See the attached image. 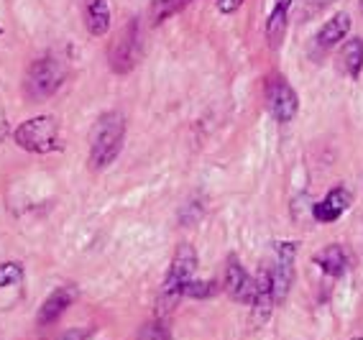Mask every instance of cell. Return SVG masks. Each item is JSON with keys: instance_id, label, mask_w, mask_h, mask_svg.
Returning <instances> with one entry per match:
<instances>
[{"instance_id": "obj_1", "label": "cell", "mask_w": 363, "mask_h": 340, "mask_svg": "<svg viewBox=\"0 0 363 340\" xmlns=\"http://www.w3.org/2000/svg\"><path fill=\"white\" fill-rule=\"evenodd\" d=\"M125 138L123 113L108 110L103 113L90 133V169H105L118 159Z\"/></svg>"}, {"instance_id": "obj_2", "label": "cell", "mask_w": 363, "mask_h": 340, "mask_svg": "<svg viewBox=\"0 0 363 340\" xmlns=\"http://www.w3.org/2000/svg\"><path fill=\"white\" fill-rule=\"evenodd\" d=\"M197 271V254L189 243H182L177 246L174 259H172V266L167 271V279L162 284V292H159V312H169V310L177 307V302L184 297V287L195 279Z\"/></svg>"}, {"instance_id": "obj_3", "label": "cell", "mask_w": 363, "mask_h": 340, "mask_svg": "<svg viewBox=\"0 0 363 340\" xmlns=\"http://www.w3.org/2000/svg\"><path fill=\"white\" fill-rule=\"evenodd\" d=\"M67 79V64L57 57H41L26 69L23 77V95L31 103L49 100Z\"/></svg>"}, {"instance_id": "obj_4", "label": "cell", "mask_w": 363, "mask_h": 340, "mask_svg": "<svg viewBox=\"0 0 363 340\" xmlns=\"http://www.w3.org/2000/svg\"><path fill=\"white\" fill-rule=\"evenodd\" d=\"M13 141L31 154H49L59 149V120L54 115L28 118L13 131Z\"/></svg>"}, {"instance_id": "obj_5", "label": "cell", "mask_w": 363, "mask_h": 340, "mask_svg": "<svg viewBox=\"0 0 363 340\" xmlns=\"http://www.w3.org/2000/svg\"><path fill=\"white\" fill-rule=\"evenodd\" d=\"M141 60V23L138 18H130L118 39L111 44V52H108V62H111V69L116 74H128L133 67Z\"/></svg>"}, {"instance_id": "obj_6", "label": "cell", "mask_w": 363, "mask_h": 340, "mask_svg": "<svg viewBox=\"0 0 363 340\" xmlns=\"http://www.w3.org/2000/svg\"><path fill=\"white\" fill-rule=\"evenodd\" d=\"M266 108L274 115V120H279V123H289L297 115L299 110L297 92H294V87L281 74H274L266 82Z\"/></svg>"}, {"instance_id": "obj_7", "label": "cell", "mask_w": 363, "mask_h": 340, "mask_svg": "<svg viewBox=\"0 0 363 340\" xmlns=\"http://www.w3.org/2000/svg\"><path fill=\"white\" fill-rule=\"evenodd\" d=\"M294 261H297V243L281 241L277 243V261L272 268V281H274V300L277 305L286 300L289 289L294 281Z\"/></svg>"}, {"instance_id": "obj_8", "label": "cell", "mask_w": 363, "mask_h": 340, "mask_svg": "<svg viewBox=\"0 0 363 340\" xmlns=\"http://www.w3.org/2000/svg\"><path fill=\"white\" fill-rule=\"evenodd\" d=\"M277 300H274V281H272V268H261L256 274V289H253L251 300V327L261 330L269 322Z\"/></svg>"}, {"instance_id": "obj_9", "label": "cell", "mask_w": 363, "mask_h": 340, "mask_svg": "<svg viewBox=\"0 0 363 340\" xmlns=\"http://www.w3.org/2000/svg\"><path fill=\"white\" fill-rule=\"evenodd\" d=\"M223 289L228 292V297H230V300H238V302H246V305H251L253 289H256V279H251V276H248V271L243 268V264H240L235 256H230V259H228Z\"/></svg>"}, {"instance_id": "obj_10", "label": "cell", "mask_w": 363, "mask_h": 340, "mask_svg": "<svg viewBox=\"0 0 363 340\" xmlns=\"http://www.w3.org/2000/svg\"><path fill=\"white\" fill-rule=\"evenodd\" d=\"M77 300V289L74 287H59L54 289L52 295L46 297L44 305L39 307V314H36V325L46 327V325H54V322L67 312L72 302Z\"/></svg>"}, {"instance_id": "obj_11", "label": "cell", "mask_w": 363, "mask_h": 340, "mask_svg": "<svg viewBox=\"0 0 363 340\" xmlns=\"http://www.w3.org/2000/svg\"><path fill=\"white\" fill-rule=\"evenodd\" d=\"M350 203H353L350 192L345 190V187H335V190H330L328 195H325L323 203H318L315 208H312V215H315V220H320V222H335L337 217L350 208Z\"/></svg>"}, {"instance_id": "obj_12", "label": "cell", "mask_w": 363, "mask_h": 340, "mask_svg": "<svg viewBox=\"0 0 363 340\" xmlns=\"http://www.w3.org/2000/svg\"><path fill=\"white\" fill-rule=\"evenodd\" d=\"M84 16V26L92 36H105L111 31V8L108 0H79Z\"/></svg>"}, {"instance_id": "obj_13", "label": "cell", "mask_w": 363, "mask_h": 340, "mask_svg": "<svg viewBox=\"0 0 363 340\" xmlns=\"http://www.w3.org/2000/svg\"><path fill=\"white\" fill-rule=\"evenodd\" d=\"M348 31H350V16L345 13V11H340V13L333 16V18L318 31V36H315V46H318L320 52H328V49L337 46L340 41H345Z\"/></svg>"}, {"instance_id": "obj_14", "label": "cell", "mask_w": 363, "mask_h": 340, "mask_svg": "<svg viewBox=\"0 0 363 340\" xmlns=\"http://www.w3.org/2000/svg\"><path fill=\"white\" fill-rule=\"evenodd\" d=\"M289 8H292V0H277L272 16H269V23H266V39L269 44L277 49L284 39L286 23H289Z\"/></svg>"}, {"instance_id": "obj_15", "label": "cell", "mask_w": 363, "mask_h": 340, "mask_svg": "<svg viewBox=\"0 0 363 340\" xmlns=\"http://www.w3.org/2000/svg\"><path fill=\"white\" fill-rule=\"evenodd\" d=\"M315 264H320L328 276H343L345 274V266H348V256L340 246L330 243V246H325L320 254H315Z\"/></svg>"}, {"instance_id": "obj_16", "label": "cell", "mask_w": 363, "mask_h": 340, "mask_svg": "<svg viewBox=\"0 0 363 340\" xmlns=\"http://www.w3.org/2000/svg\"><path fill=\"white\" fill-rule=\"evenodd\" d=\"M340 67L343 72L348 74L350 79H356L363 69V39L356 36V39H348L343 46H340Z\"/></svg>"}, {"instance_id": "obj_17", "label": "cell", "mask_w": 363, "mask_h": 340, "mask_svg": "<svg viewBox=\"0 0 363 340\" xmlns=\"http://www.w3.org/2000/svg\"><path fill=\"white\" fill-rule=\"evenodd\" d=\"M23 279V266L18 261H6L0 264V289L16 287Z\"/></svg>"}, {"instance_id": "obj_18", "label": "cell", "mask_w": 363, "mask_h": 340, "mask_svg": "<svg viewBox=\"0 0 363 340\" xmlns=\"http://www.w3.org/2000/svg\"><path fill=\"white\" fill-rule=\"evenodd\" d=\"M218 292V281H200V279H192L184 287V297H195V300H208Z\"/></svg>"}, {"instance_id": "obj_19", "label": "cell", "mask_w": 363, "mask_h": 340, "mask_svg": "<svg viewBox=\"0 0 363 340\" xmlns=\"http://www.w3.org/2000/svg\"><path fill=\"white\" fill-rule=\"evenodd\" d=\"M184 3H189V0H156L154 3V23L156 26L164 23V21H167L169 16H174Z\"/></svg>"}, {"instance_id": "obj_20", "label": "cell", "mask_w": 363, "mask_h": 340, "mask_svg": "<svg viewBox=\"0 0 363 340\" xmlns=\"http://www.w3.org/2000/svg\"><path fill=\"white\" fill-rule=\"evenodd\" d=\"M138 340H172V335H169L167 325H164L162 320H156V322H146V325L141 327Z\"/></svg>"}, {"instance_id": "obj_21", "label": "cell", "mask_w": 363, "mask_h": 340, "mask_svg": "<svg viewBox=\"0 0 363 340\" xmlns=\"http://www.w3.org/2000/svg\"><path fill=\"white\" fill-rule=\"evenodd\" d=\"M243 3H246V0H218V11L225 13V16H230V13H235Z\"/></svg>"}, {"instance_id": "obj_22", "label": "cell", "mask_w": 363, "mask_h": 340, "mask_svg": "<svg viewBox=\"0 0 363 340\" xmlns=\"http://www.w3.org/2000/svg\"><path fill=\"white\" fill-rule=\"evenodd\" d=\"M87 338H90V330H79V327H74V330H69V333H65L57 340H87Z\"/></svg>"}, {"instance_id": "obj_23", "label": "cell", "mask_w": 363, "mask_h": 340, "mask_svg": "<svg viewBox=\"0 0 363 340\" xmlns=\"http://www.w3.org/2000/svg\"><path fill=\"white\" fill-rule=\"evenodd\" d=\"M361 11H363V0H361Z\"/></svg>"}, {"instance_id": "obj_24", "label": "cell", "mask_w": 363, "mask_h": 340, "mask_svg": "<svg viewBox=\"0 0 363 340\" xmlns=\"http://www.w3.org/2000/svg\"><path fill=\"white\" fill-rule=\"evenodd\" d=\"M353 340H363V338H353Z\"/></svg>"}, {"instance_id": "obj_25", "label": "cell", "mask_w": 363, "mask_h": 340, "mask_svg": "<svg viewBox=\"0 0 363 340\" xmlns=\"http://www.w3.org/2000/svg\"><path fill=\"white\" fill-rule=\"evenodd\" d=\"M0 33H3V26H0Z\"/></svg>"}]
</instances>
